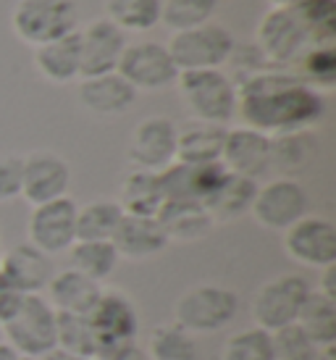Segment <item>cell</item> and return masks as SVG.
I'll list each match as a JSON object with an SVG mask.
<instances>
[{
  "label": "cell",
  "instance_id": "obj_32",
  "mask_svg": "<svg viewBox=\"0 0 336 360\" xmlns=\"http://www.w3.org/2000/svg\"><path fill=\"white\" fill-rule=\"evenodd\" d=\"M124 210L116 200H92L77 210V240H113Z\"/></svg>",
  "mask_w": 336,
  "mask_h": 360
},
{
  "label": "cell",
  "instance_id": "obj_28",
  "mask_svg": "<svg viewBox=\"0 0 336 360\" xmlns=\"http://www.w3.org/2000/svg\"><path fill=\"white\" fill-rule=\"evenodd\" d=\"M318 142L313 131H287L271 137V171L276 169L278 174H297L305 169L310 158L316 155Z\"/></svg>",
  "mask_w": 336,
  "mask_h": 360
},
{
  "label": "cell",
  "instance_id": "obj_47",
  "mask_svg": "<svg viewBox=\"0 0 336 360\" xmlns=\"http://www.w3.org/2000/svg\"><path fill=\"white\" fill-rule=\"evenodd\" d=\"M19 360H37V358H19Z\"/></svg>",
  "mask_w": 336,
  "mask_h": 360
},
{
  "label": "cell",
  "instance_id": "obj_17",
  "mask_svg": "<svg viewBox=\"0 0 336 360\" xmlns=\"http://www.w3.org/2000/svg\"><path fill=\"white\" fill-rule=\"evenodd\" d=\"M221 166L231 174L260 179L271 171V137L250 127H231L224 137Z\"/></svg>",
  "mask_w": 336,
  "mask_h": 360
},
{
  "label": "cell",
  "instance_id": "obj_42",
  "mask_svg": "<svg viewBox=\"0 0 336 360\" xmlns=\"http://www.w3.org/2000/svg\"><path fill=\"white\" fill-rule=\"evenodd\" d=\"M318 292H323L326 297L336 300V263L334 266H326V269H321V279L316 284Z\"/></svg>",
  "mask_w": 336,
  "mask_h": 360
},
{
  "label": "cell",
  "instance_id": "obj_10",
  "mask_svg": "<svg viewBox=\"0 0 336 360\" xmlns=\"http://www.w3.org/2000/svg\"><path fill=\"white\" fill-rule=\"evenodd\" d=\"M116 74L137 92H160L176 84L179 69L163 42H131L119 60Z\"/></svg>",
  "mask_w": 336,
  "mask_h": 360
},
{
  "label": "cell",
  "instance_id": "obj_3",
  "mask_svg": "<svg viewBox=\"0 0 336 360\" xmlns=\"http://www.w3.org/2000/svg\"><path fill=\"white\" fill-rule=\"evenodd\" d=\"M176 87L192 121L226 127L237 116V82L224 69L179 71Z\"/></svg>",
  "mask_w": 336,
  "mask_h": 360
},
{
  "label": "cell",
  "instance_id": "obj_1",
  "mask_svg": "<svg viewBox=\"0 0 336 360\" xmlns=\"http://www.w3.org/2000/svg\"><path fill=\"white\" fill-rule=\"evenodd\" d=\"M237 116L268 137L313 131L326 119V101L292 71L268 69L237 82Z\"/></svg>",
  "mask_w": 336,
  "mask_h": 360
},
{
  "label": "cell",
  "instance_id": "obj_7",
  "mask_svg": "<svg viewBox=\"0 0 336 360\" xmlns=\"http://www.w3.org/2000/svg\"><path fill=\"white\" fill-rule=\"evenodd\" d=\"M166 48L179 71H205L226 66L237 40L224 24L208 21L195 30L176 32Z\"/></svg>",
  "mask_w": 336,
  "mask_h": 360
},
{
  "label": "cell",
  "instance_id": "obj_6",
  "mask_svg": "<svg viewBox=\"0 0 336 360\" xmlns=\"http://www.w3.org/2000/svg\"><path fill=\"white\" fill-rule=\"evenodd\" d=\"M310 290L313 284L302 274H281L260 284L250 305L255 326L273 334L289 323H297V316L305 305Z\"/></svg>",
  "mask_w": 336,
  "mask_h": 360
},
{
  "label": "cell",
  "instance_id": "obj_5",
  "mask_svg": "<svg viewBox=\"0 0 336 360\" xmlns=\"http://www.w3.org/2000/svg\"><path fill=\"white\" fill-rule=\"evenodd\" d=\"M11 27L21 42L40 48L79 30V6L77 0H16Z\"/></svg>",
  "mask_w": 336,
  "mask_h": 360
},
{
  "label": "cell",
  "instance_id": "obj_27",
  "mask_svg": "<svg viewBox=\"0 0 336 360\" xmlns=\"http://www.w3.org/2000/svg\"><path fill=\"white\" fill-rule=\"evenodd\" d=\"M299 329L305 331L318 347H334L336 345V300L326 297L316 287L310 290L305 305L297 316Z\"/></svg>",
  "mask_w": 336,
  "mask_h": 360
},
{
  "label": "cell",
  "instance_id": "obj_39",
  "mask_svg": "<svg viewBox=\"0 0 336 360\" xmlns=\"http://www.w3.org/2000/svg\"><path fill=\"white\" fill-rule=\"evenodd\" d=\"M21 195V155H0V205Z\"/></svg>",
  "mask_w": 336,
  "mask_h": 360
},
{
  "label": "cell",
  "instance_id": "obj_8",
  "mask_svg": "<svg viewBox=\"0 0 336 360\" xmlns=\"http://www.w3.org/2000/svg\"><path fill=\"white\" fill-rule=\"evenodd\" d=\"M89 326L95 331L100 347V358H105L110 350L137 342L139 334V313L124 290L103 287L100 300L89 310ZM98 358V360H100Z\"/></svg>",
  "mask_w": 336,
  "mask_h": 360
},
{
  "label": "cell",
  "instance_id": "obj_20",
  "mask_svg": "<svg viewBox=\"0 0 336 360\" xmlns=\"http://www.w3.org/2000/svg\"><path fill=\"white\" fill-rule=\"evenodd\" d=\"M110 242L119 258L127 260H150L168 248L166 231L155 216H129V213H124Z\"/></svg>",
  "mask_w": 336,
  "mask_h": 360
},
{
  "label": "cell",
  "instance_id": "obj_26",
  "mask_svg": "<svg viewBox=\"0 0 336 360\" xmlns=\"http://www.w3.org/2000/svg\"><path fill=\"white\" fill-rule=\"evenodd\" d=\"M257 187H260V184H257L255 179H247V176H239V174L226 171L224 179L218 181L216 192H213L210 200L205 202V208L210 210V216H213L216 224L237 221L250 213L252 200H255V195H257Z\"/></svg>",
  "mask_w": 336,
  "mask_h": 360
},
{
  "label": "cell",
  "instance_id": "obj_13",
  "mask_svg": "<svg viewBox=\"0 0 336 360\" xmlns=\"http://www.w3.org/2000/svg\"><path fill=\"white\" fill-rule=\"evenodd\" d=\"M71 187L69 160L53 150H34L21 158V195L34 205L66 198Z\"/></svg>",
  "mask_w": 336,
  "mask_h": 360
},
{
  "label": "cell",
  "instance_id": "obj_12",
  "mask_svg": "<svg viewBox=\"0 0 336 360\" xmlns=\"http://www.w3.org/2000/svg\"><path fill=\"white\" fill-rule=\"evenodd\" d=\"M77 210L79 205L69 195L34 205L27 224V242L50 258L69 252V248L77 242Z\"/></svg>",
  "mask_w": 336,
  "mask_h": 360
},
{
  "label": "cell",
  "instance_id": "obj_40",
  "mask_svg": "<svg viewBox=\"0 0 336 360\" xmlns=\"http://www.w3.org/2000/svg\"><path fill=\"white\" fill-rule=\"evenodd\" d=\"M21 297H24V295H19L8 281L0 276V326L13 316V310L19 308Z\"/></svg>",
  "mask_w": 336,
  "mask_h": 360
},
{
  "label": "cell",
  "instance_id": "obj_49",
  "mask_svg": "<svg viewBox=\"0 0 336 360\" xmlns=\"http://www.w3.org/2000/svg\"><path fill=\"white\" fill-rule=\"evenodd\" d=\"M0 258H3V252H0Z\"/></svg>",
  "mask_w": 336,
  "mask_h": 360
},
{
  "label": "cell",
  "instance_id": "obj_9",
  "mask_svg": "<svg viewBox=\"0 0 336 360\" xmlns=\"http://www.w3.org/2000/svg\"><path fill=\"white\" fill-rule=\"evenodd\" d=\"M255 48L273 69H287L295 66L307 48H313V42L295 11L271 8L257 24Z\"/></svg>",
  "mask_w": 336,
  "mask_h": 360
},
{
  "label": "cell",
  "instance_id": "obj_16",
  "mask_svg": "<svg viewBox=\"0 0 336 360\" xmlns=\"http://www.w3.org/2000/svg\"><path fill=\"white\" fill-rule=\"evenodd\" d=\"M82 40V79L113 74L119 69V60L127 51V32L119 30L110 19L89 21L84 30H79Z\"/></svg>",
  "mask_w": 336,
  "mask_h": 360
},
{
  "label": "cell",
  "instance_id": "obj_4",
  "mask_svg": "<svg viewBox=\"0 0 336 360\" xmlns=\"http://www.w3.org/2000/svg\"><path fill=\"white\" fill-rule=\"evenodd\" d=\"M239 313V295L221 284H198L189 287L174 305V323H179L192 337L216 334L226 329Z\"/></svg>",
  "mask_w": 336,
  "mask_h": 360
},
{
  "label": "cell",
  "instance_id": "obj_44",
  "mask_svg": "<svg viewBox=\"0 0 336 360\" xmlns=\"http://www.w3.org/2000/svg\"><path fill=\"white\" fill-rule=\"evenodd\" d=\"M0 360H19V355H16V350L8 347L6 342H0Z\"/></svg>",
  "mask_w": 336,
  "mask_h": 360
},
{
  "label": "cell",
  "instance_id": "obj_45",
  "mask_svg": "<svg viewBox=\"0 0 336 360\" xmlns=\"http://www.w3.org/2000/svg\"><path fill=\"white\" fill-rule=\"evenodd\" d=\"M271 8H295L299 0H268Z\"/></svg>",
  "mask_w": 336,
  "mask_h": 360
},
{
  "label": "cell",
  "instance_id": "obj_34",
  "mask_svg": "<svg viewBox=\"0 0 336 360\" xmlns=\"http://www.w3.org/2000/svg\"><path fill=\"white\" fill-rule=\"evenodd\" d=\"M307 37L316 45H334L336 37V0H299L295 8Z\"/></svg>",
  "mask_w": 336,
  "mask_h": 360
},
{
  "label": "cell",
  "instance_id": "obj_48",
  "mask_svg": "<svg viewBox=\"0 0 336 360\" xmlns=\"http://www.w3.org/2000/svg\"><path fill=\"white\" fill-rule=\"evenodd\" d=\"M0 342H3V331H0Z\"/></svg>",
  "mask_w": 336,
  "mask_h": 360
},
{
  "label": "cell",
  "instance_id": "obj_25",
  "mask_svg": "<svg viewBox=\"0 0 336 360\" xmlns=\"http://www.w3.org/2000/svg\"><path fill=\"white\" fill-rule=\"evenodd\" d=\"M116 202L129 216H158V210L166 202V190H163L160 174L131 169L127 174V179L121 181Z\"/></svg>",
  "mask_w": 336,
  "mask_h": 360
},
{
  "label": "cell",
  "instance_id": "obj_43",
  "mask_svg": "<svg viewBox=\"0 0 336 360\" xmlns=\"http://www.w3.org/2000/svg\"><path fill=\"white\" fill-rule=\"evenodd\" d=\"M42 360H89V358H82V355H74V352H66V350H60V347H56V350H50Z\"/></svg>",
  "mask_w": 336,
  "mask_h": 360
},
{
  "label": "cell",
  "instance_id": "obj_18",
  "mask_svg": "<svg viewBox=\"0 0 336 360\" xmlns=\"http://www.w3.org/2000/svg\"><path fill=\"white\" fill-rule=\"evenodd\" d=\"M53 258L37 250L30 242L13 245L0 258V276L19 295H42L53 279Z\"/></svg>",
  "mask_w": 336,
  "mask_h": 360
},
{
  "label": "cell",
  "instance_id": "obj_35",
  "mask_svg": "<svg viewBox=\"0 0 336 360\" xmlns=\"http://www.w3.org/2000/svg\"><path fill=\"white\" fill-rule=\"evenodd\" d=\"M218 0H163L160 6V24L174 32H187L213 21Z\"/></svg>",
  "mask_w": 336,
  "mask_h": 360
},
{
  "label": "cell",
  "instance_id": "obj_46",
  "mask_svg": "<svg viewBox=\"0 0 336 360\" xmlns=\"http://www.w3.org/2000/svg\"><path fill=\"white\" fill-rule=\"evenodd\" d=\"M316 360H336V345L334 347H323V350L318 352Z\"/></svg>",
  "mask_w": 336,
  "mask_h": 360
},
{
  "label": "cell",
  "instance_id": "obj_11",
  "mask_svg": "<svg viewBox=\"0 0 336 360\" xmlns=\"http://www.w3.org/2000/svg\"><path fill=\"white\" fill-rule=\"evenodd\" d=\"M307 192L295 176H276L257 187L252 200V219L271 231H287L292 224L307 216Z\"/></svg>",
  "mask_w": 336,
  "mask_h": 360
},
{
  "label": "cell",
  "instance_id": "obj_30",
  "mask_svg": "<svg viewBox=\"0 0 336 360\" xmlns=\"http://www.w3.org/2000/svg\"><path fill=\"white\" fill-rule=\"evenodd\" d=\"M148 358L150 360H202L198 347V340L184 331L179 323L168 321L158 323L150 331L148 342Z\"/></svg>",
  "mask_w": 336,
  "mask_h": 360
},
{
  "label": "cell",
  "instance_id": "obj_21",
  "mask_svg": "<svg viewBox=\"0 0 336 360\" xmlns=\"http://www.w3.org/2000/svg\"><path fill=\"white\" fill-rule=\"evenodd\" d=\"M100 281L89 279L77 269H63L58 274H53L45 297L58 313H69V316H89V310L95 308V302L103 295Z\"/></svg>",
  "mask_w": 336,
  "mask_h": 360
},
{
  "label": "cell",
  "instance_id": "obj_24",
  "mask_svg": "<svg viewBox=\"0 0 336 360\" xmlns=\"http://www.w3.org/2000/svg\"><path fill=\"white\" fill-rule=\"evenodd\" d=\"M224 137H226V127L202 124V121H189L184 129H179L176 163H187V166L221 163Z\"/></svg>",
  "mask_w": 336,
  "mask_h": 360
},
{
  "label": "cell",
  "instance_id": "obj_23",
  "mask_svg": "<svg viewBox=\"0 0 336 360\" xmlns=\"http://www.w3.org/2000/svg\"><path fill=\"white\" fill-rule=\"evenodd\" d=\"M155 219L160 221L168 242H198L216 226L210 210L195 200H166Z\"/></svg>",
  "mask_w": 336,
  "mask_h": 360
},
{
  "label": "cell",
  "instance_id": "obj_38",
  "mask_svg": "<svg viewBox=\"0 0 336 360\" xmlns=\"http://www.w3.org/2000/svg\"><path fill=\"white\" fill-rule=\"evenodd\" d=\"M271 340H273V358L276 360H316L318 352L323 350L299 329V323H289L284 329L273 331Z\"/></svg>",
  "mask_w": 336,
  "mask_h": 360
},
{
  "label": "cell",
  "instance_id": "obj_22",
  "mask_svg": "<svg viewBox=\"0 0 336 360\" xmlns=\"http://www.w3.org/2000/svg\"><path fill=\"white\" fill-rule=\"evenodd\" d=\"M34 69L53 84H71V82L82 79L79 30L34 48Z\"/></svg>",
  "mask_w": 336,
  "mask_h": 360
},
{
  "label": "cell",
  "instance_id": "obj_37",
  "mask_svg": "<svg viewBox=\"0 0 336 360\" xmlns=\"http://www.w3.org/2000/svg\"><path fill=\"white\" fill-rule=\"evenodd\" d=\"M221 360H276L273 358V340L271 334L257 326L239 329L224 345Z\"/></svg>",
  "mask_w": 336,
  "mask_h": 360
},
{
  "label": "cell",
  "instance_id": "obj_19",
  "mask_svg": "<svg viewBox=\"0 0 336 360\" xmlns=\"http://www.w3.org/2000/svg\"><path fill=\"white\" fill-rule=\"evenodd\" d=\"M137 95L139 92L116 71L87 77L79 82V90H77V98L84 105V110H89L92 116H100V119H113V116L127 113L137 103Z\"/></svg>",
  "mask_w": 336,
  "mask_h": 360
},
{
  "label": "cell",
  "instance_id": "obj_2",
  "mask_svg": "<svg viewBox=\"0 0 336 360\" xmlns=\"http://www.w3.org/2000/svg\"><path fill=\"white\" fill-rule=\"evenodd\" d=\"M0 331L3 342L13 347L19 358L42 360L58 347V310L50 305L45 295H24L19 308Z\"/></svg>",
  "mask_w": 336,
  "mask_h": 360
},
{
  "label": "cell",
  "instance_id": "obj_14",
  "mask_svg": "<svg viewBox=\"0 0 336 360\" xmlns=\"http://www.w3.org/2000/svg\"><path fill=\"white\" fill-rule=\"evenodd\" d=\"M284 250L292 260L310 266V269H326L336 263V224L326 216H302L284 231Z\"/></svg>",
  "mask_w": 336,
  "mask_h": 360
},
{
  "label": "cell",
  "instance_id": "obj_36",
  "mask_svg": "<svg viewBox=\"0 0 336 360\" xmlns=\"http://www.w3.org/2000/svg\"><path fill=\"white\" fill-rule=\"evenodd\" d=\"M58 347L82 358L98 360L100 347L95 340V331L89 326L87 316H69V313H58Z\"/></svg>",
  "mask_w": 336,
  "mask_h": 360
},
{
  "label": "cell",
  "instance_id": "obj_31",
  "mask_svg": "<svg viewBox=\"0 0 336 360\" xmlns=\"http://www.w3.org/2000/svg\"><path fill=\"white\" fill-rule=\"evenodd\" d=\"M295 74L299 82H305L307 87L316 92H331L336 87V51L334 45H316L307 48L299 60L295 63Z\"/></svg>",
  "mask_w": 336,
  "mask_h": 360
},
{
  "label": "cell",
  "instance_id": "obj_15",
  "mask_svg": "<svg viewBox=\"0 0 336 360\" xmlns=\"http://www.w3.org/2000/svg\"><path fill=\"white\" fill-rule=\"evenodd\" d=\"M176 140L179 127L171 119L166 116L142 119L129 140V160L134 169L160 174L176 163Z\"/></svg>",
  "mask_w": 336,
  "mask_h": 360
},
{
  "label": "cell",
  "instance_id": "obj_29",
  "mask_svg": "<svg viewBox=\"0 0 336 360\" xmlns=\"http://www.w3.org/2000/svg\"><path fill=\"white\" fill-rule=\"evenodd\" d=\"M69 258L71 269H77L79 274L100 281V284L116 271L121 260L110 240H77L69 248Z\"/></svg>",
  "mask_w": 336,
  "mask_h": 360
},
{
  "label": "cell",
  "instance_id": "obj_33",
  "mask_svg": "<svg viewBox=\"0 0 336 360\" xmlns=\"http://www.w3.org/2000/svg\"><path fill=\"white\" fill-rule=\"evenodd\" d=\"M163 0H105V19L124 32H148L160 24Z\"/></svg>",
  "mask_w": 336,
  "mask_h": 360
},
{
  "label": "cell",
  "instance_id": "obj_41",
  "mask_svg": "<svg viewBox=\"0 0 336 360\" xmlns=\"http://www.w3.org/2000/svg\"><path fill=\"white\" fill-rule=\"evenodd\" d=\"M100 360H150V358L145 347H139L137 342H131V345H124V347L110 350L105 358H100Z\"/></svg>",
  "mask_w": 336,
  "mask_h": 360
}]
</instances>
